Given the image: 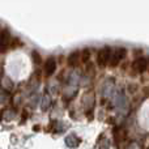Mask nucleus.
<instances>
[{
	"instance_id": "nucleus-1",
	"label": "nucleus",
	"mask_w": 149,
	"mask_h": 149,
	"mask_svg": "<svg viewBox=\"0 0 149 149\" xmlns=\"http://www.w3.org/2000/svg\"><path fill=\"white\" fill-rule=\"evenodd\" d=\"M126 55H127V50L124 49V47H116V49H114V51H111L109 64H110L111 67H116V65L126 58Z\"/></svg>"
},
{
	"instance_id": "nucleus-2",
	"label": "nucleus",
	"mask_w": 149,
	"mask_h": 149,
	"mask_svg": "<svg viewBox=\"0 0 149 149\" xmlns=\"http://www.w3.org/2000/svg\"><path fill=\"white\" fill-rule=\"evenodd\" d=\"M110 55H111V47L105 46L98 51L97 54V63L100 67H106L109 64V60H110Z\"/></svg>"
},
{
	"instance_id": "nucleus-3",
	"label": "nucleus",
	"mask_w": 149,
	"mask_h": 149,
	"mask_svg": "<svg viewBox=\"0 0 149 149\" xmlns=\"http://www.w3.org/2000/svg\"><path fill=\"white\" fill-rule=\"evenodd\" d=\"M10 42H12V37L8 29H3L0 31V52L4 54L8 51V49L10 47Z\"/></svg>"
},
{
	"instance_id": "nucleus-4",
	"label": "nucleus",
	"mask_w": 149,
	"mask_h": 149,
	"mask_svg": "<svg viewBox=\"0 0 149 149\" xmlns=\"http://www.w3.org/2000/svg\"><path fill=\"white\" fill-rule=\"evenodd\" d=\"M148 70V59L147 58H137V59L134 60L132 63V73L134 74H139V73H143Z\"/></svg>"
},
{
	"instance_id": "nucleus-5",
	"label": "nucleus",
	"mask_w": 149,
	"mask_h": 149,
	"mask_svg": "<svg viewBox=\"0 0 149 149\" xmlns=\"http://www.w3.org/2000/svg\"><path fill=\"white\" fill-rule=\"evenodd\" d=\"M43 70H45V76L46 77H50L55 73V71H56V60H55L54 56H50L46 60Z\"/></svg>"
},
{
	"instance_id": "nucleus-6",
	"label": "nucleus",
	"mask_w": 149,
	"mask_h": 149,
	"mask_svg": "<svg viewBox=\"0 0 149 149\" xmlns=\"http://www.w3.org/2000/svg\"><path fill=\"white\" fill-rule=\"evenodd\" d=\"M80 143H81V140H80L74 134H71L70 136L65 137V144H67V147H70V148H76V147H79Z\"/></svg>"
},
{
	"instance_id": "nucleus-7",
	"label": "nucleus",
	"mask_w": 149,
	"mask_h": 149,
	"mask_svg": "<svg viewBox=\"0 0 149 149\" xmlns=\"http://www.w3.org/2000/svg\"><path fill=\"white\" fill-rule=\"evenodd\" d=\"M80 63V51H73L70 54V56H68V64L71 65V67H77Z\"/></svg>"
},
{
	"instance_id": "nucleus-8",
	"label": "nucleus",
	"mask_w": 149,
	"mask_h": 149,
	"mask_svg": "<svg viewBox=\"0 0 149 149\" xmlns=\"http://www.w3.org/2000/svg\"><path fill=\"white\" fill-rule=\"evenodd\" d=\"M90 56H92V52H90V49H84L81 52H80V59H81L82 63H88L90 60Z\"/></svg>"
},
{
	"instance_id": "nucleus-9",
	"label": "nucleus",
	"mask_w": 149,
	"mask_h": 149,
	"mask_svg": "<svg viewBox=\"0 0 149 149\" xmlns=\"http://www.w3.org/2000/svg\"><path fill=\"white\" fill-rule=\"evenodd\" d=\"M110 148V143L106 137H100L97 145H95V149H109Z\"/></svg>"
},
{
	"instance_id": "nucleus-10",
	"label": "nucleus",
	"mask_w": 149,
	"mask_h": 149,
	"mask_svg": "<svg viewBox=\"0 0 149 149\" xmlns=\"http://www.w3.org/2000/svg\"><path fill=\"white\" fill-rule=\"evenodd\" d=\"M31 58H33L34 64H41V63H42V58H41V55H39V52H38V51H36V50H34V51L31 52Z\"/></svg>"
}]
</instances>
